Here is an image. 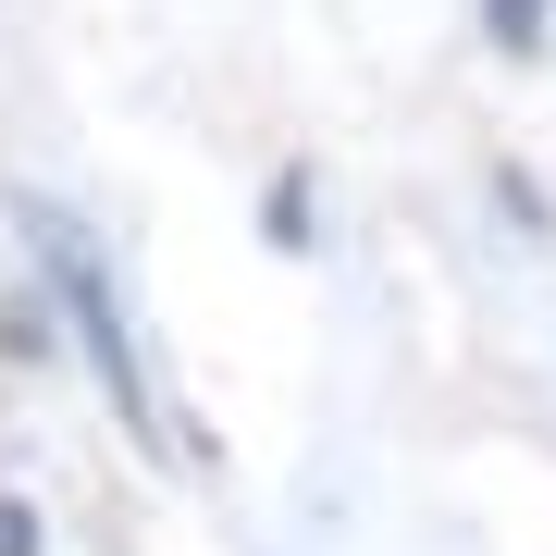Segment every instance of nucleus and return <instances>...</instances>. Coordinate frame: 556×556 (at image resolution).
I'll return each instance as SVG.
<instances>
[{"mask_svg": "<svg viewBox=\"0 0 556 556\" xmlns=\"http://www.w3.org/2000/svg\"><path fill=\"white\" fill-rule=\"evenodd\" d=\"M495 13H507V38H532V13H544V0H495Z\"/></svg>", "mask_w": 556, "mask_h": 556, "instance_id": "nucleus-1", "label": "nucleus"}]
</instances>
